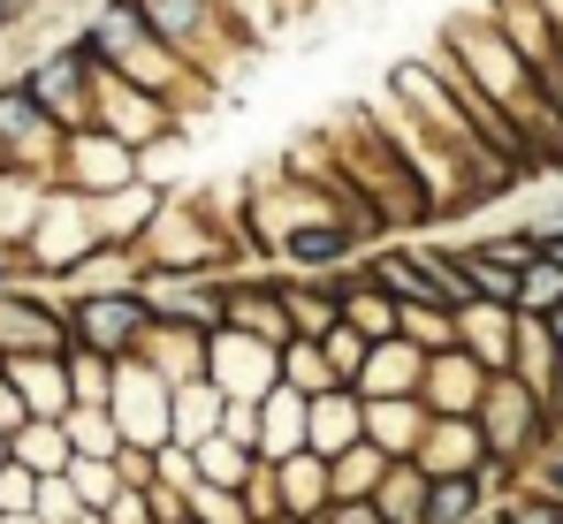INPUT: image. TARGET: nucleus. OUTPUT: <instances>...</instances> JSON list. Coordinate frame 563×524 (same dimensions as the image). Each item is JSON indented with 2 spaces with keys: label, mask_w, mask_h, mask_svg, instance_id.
Listing matches in <instances>:
<instances>
[{
  "label": "nucleus",
  "mask_w": 563,
  "mask_h": 524,
  "mask_svg": "<svg viewBox=\"0 0 563 524\" xmlns=\"http://www.w3.org/2000/svg\"><path fill=\"white\" fill-rule=\"evenodd\" d=\"M130 15H145L153 31H161V46L184 62L198 85H229L236 77V62L260 46L252 38V23L229 8V0H122Z\"/></svg>",
  "instance_id": "obj_1"
},
{
  "label": "nucleus",
  "mask_w": 563,
  "mask_h": 524,
  "mask_svg": "<svg viewBox=\"0 0 563 524\" xmlns=\"http://www.w3.org/2000/svg\"><path fill=\"white\" fill-rule=\"evenodd\" d=\"M343 153H351V168H358V190L380 205V221H427V213H442V205L427 198V182L411 175L404 145L374 122V107L351 114V145H343Z\"/></svg>",
  "instance_id": "obj_2"
},
{
  "label": "nucleus",
  "mask_w": 563,
  "mask_h": 524,
  "mask_svg": "<svg viewBox=\"0 0 563 524\" xmlns=\"http://www.w3.org/2000/svg\"><path fill=\"white\" fill-rule=\"evenodd\" d=\"M23 85L38 91V107H46L62 130H85V122L99 114V54L85 46V38H69V46H62V54H46Z\"/></svg>",
  "instance_id": "obj_3"
},
{
  "label": "nucleus",
  "mask_w": 563,
  "mask_h": 524,
  "mask_svg": "<svg viewBox=\"0 0 563 524\" xmlns=\"http://www.w3.org/2000/svg\"><path fill=\"white\" fill-rule=\"evenodd\" d=\"M62 175H69V190L77 198H107V190H122V182H137V145L130 137H114V130H69V145H62Z\"/></svg>",
  "instance_id": "obj_4"
},
{
  "label": "nucleus",
  "mask_w": 563,
  "mask_h": 524,
  "mask_svg": "<svg viewBox=\"0 0 563 524\" xmlns=\"http://www.w3.org/2000/svg\"><path fill=\"white\" fill-rule=\"evenodd\" d=\"M62 122L38 107L31 85H0V168H38V160H62Z\"/></svg>",
  "instance_id": "obj_5"
},
{
  "label": "nucleus",
  "mask_w": 563,
  "mask_h": 524,
  "mask_svg": "<svg viewBox=\"0 0 563 524\" xmlns=\"http://www.w3.org/2000/svg\"><path fill=\"white\" fill-rule=\"evenodd\" d=\"M161 320H153V304H145V289H99V297H85L77 304V343H92V349H130V343H145Z\"/></svg>",
  "instance_id": "obj_6"
},
{
  "label": "nucleus",
  "mask_w": 563,
  "mask_h": 524,
  "mask_svg": "<svg viewBox=\"0 0 563 524\" xmlns=\"http://www.w3.org/2000/svg\"><path fill=\"white\" fill-rule=\"evenodd\" d=\"M457 343H465L487 372H510V357H518V304L472 297L465 312H457Z\"/></svg>",
  "instance_id": "obj_7"
},
{
  "label": "nucleus",
  "mask_w": 563,
  "mask_h": 524,
  "mask_svg": "<svg viewBox=\"0 0 563 524\" xmlns=\"http://www.w3.org/2000/svg\"><path fill=\"white\" fill-rule=\"evenodd\" d=\"M479 388H487V365H479L465 343L427 357V403H434L442 419H465L472 403H479Z\"/></svg>",
  "instance_id": "obj_8"
},
{
  "label": "nucleus",
  "mask_w": 563,
  "mask_h": 524,
  "mask_svg": "<svg viewBox=\"0 0 563 524\" xmlns=\"http://www.w3.org/2000/svg\"><path fill=\"white\" fill-rule=\"evenodd\" d=\"M479 419H487V441L495 448H526V434H533V419H541V395L526 388V380H487V395H479Z\"/></svg>",
  "instance_id": "obj_9"
},
{
  "label": "nucleus",
  "mask_w": 563,
  "mask_h": 524,
  "mask_svg": "<svg viewBox=\"0 0 563 524\" xmlns=\"http://www.w3.org/2000/svg\"><path fill=\"white\" fill-rule=\"evenodd\" d=\"M358 221H343V213H320V221H305V228H289L282 236V259L289 266H312V274H328L335 259H351L358 252Z\"/></svg>",
  "instance_id": "obj_10"
},
{
  "label": "nucleus",
  "mask_w": 563,
  "mask_h": 524,
  "mask_svg": "<svg viewBox=\"0 0 563 524\" xmlns=\"http://www.w3.org/2000/svg\"><path fill=\"white\" fill-rule=\"evenodd\" d=\"M221 327H244V335H260V343H297V327H289V304H282V289H229V320Z\"/></svg>",
  "instance_id": "obj_11"
},
{
  "label": "nucleus",
  "mask_w": 563,
  "mask_h": 524,
  "mask_svg": "<svg viewBox=\"0 0 563 524\" xmlns=\"http://www.w3.org/2000/svg\"><path fill=\"white\" fill-rule=\"evenodd\" d=\"M282 304H289V327L312 343L328 327H343V281H282Z\"/></svg>",
  "instance_id": "obj_12"
},
{
  "label": "nucleus",
  "mask_w": 563,
  "mask_h": 524,
  "mask_svg": "<svg viewBox=\"0 0 563 524\" xmlns=\"http://www.w3.org/2000/svg\"><path fill=\"white\" fill-rule=\"evenodd\" d=\"M282 388H297L305 403L335 388V365H328V349L312 343V335H297V343H282Z\"/></svg>",
  "instance_id": "obj_13"
},
{
  "label": "nucleus",
  "mask_w": 563,
  "mask_h": 524,
  "mask_svg": "<svg viewBox=\"0 0 563 524\" xmlns=\"http://www.w3.org/2000/svg\"><path fill=\"white\" fill-rule=\"evenodd\" d=\"M0 343H8V349H46V357H54V349L69 343V335H62V327H54L46 312H31V304L0 297Z\"/></svg>",
  "instance_id": "obj_14"
},
{
  "label": "nucleus",
  "mask_w": 563,
  "mask_h": 524,
  "mask_svg": "<svg viewBox=\"0 0 563 524\" xmlns=\"http://www.w3.org/2000/svg\"><path fill=\"white\" fill-rule=\"evenodd\" d=\"M518 312H526V320L563 312V266H556V252H541V259L518 274Z\"/></svg>",
  "instance_id": "obj_15"
},
{
  "label": "nucleus",
  "mask_w": 563,
  "mask_h": 524,
  "mask_svg": "<svg viewBox=\"0 0 563 524\" xmlns=\"http://www.w3.org/2000/svg\"><path fill=\"white\" fill-rule=\"evenodd\" d=\"M404 335L419 349H457V312L434 304V297H427V304H404Z\"/></svg>",
  "instance_id": "obj_16"
},
{
  "label": "nucleus",
  "mask_w": 563,
  "mask_h": 524,
  "mask_svg": "<svg viewBox=\"0 0 563 524\" xmlns=\"http://www.w3.org/2000/svg\"><path fill=\"white\" fill-rule=\"evenodd\" d=\"M465 456H472V426H465V419H442L434 441H427V471H457Z\"/></svg>",
  "instance_id": "obj_17"
},
{
  "label": "nucleus",
  "mask_w": 563,
  "mask_h": 524,
  "mask_svg": "<svg viewBox=\"0 0 563 524\" xmlns=\"http://www.w3.org/2000/svg\"><path fill=\"white\" fill-rule=\"evenodd\" d=\"M472 517V487L465 479H442L434 494H427V524H465Z\"/></svg>",
  "instance_id": "obj_18"
},
{
  "label": "nucleus",
  "mask_w": 563,
  "mask_h": 524,
  "mask_svg": "<svg viewBox=\"0 0 563 524\" xmlns=\"http://www.w3.org/2000/svg\"><path fill=\"white\" fill-rule=\"evenodd\" d=\"M320 487H328V479H320V464H305V456H297V464H289V494H297V502H320Z\"/></svg>",
  "instance_id": "obj_19"
},
{
  "label": "nucleus",
  "mask_w": 563,
  "mask_h": 524,
  "mask_svg": "<svg viewBox=\"0 0 563 524\" xmlns=\"http://www.w3.org/2000/svg\"><path fill=\"white\" fill-rule=\"evenodd\" d=\"M23 456H31V464H54V456H62V434L31 426V434H23Z\"/></svg>",
  "instance_id": "obj_20"
},
{
  "label": "nucleus",
  "mask_w": 563,
  "mask_h": 524,
  "mask_svg": "<svg viewBox=\"0 0 563 524\" xmlns=\"http://www.w3.org/2000/svg\"><path fill=\"white\" fill-rule=\"evenodd\" d=\"M335 524H380L374 510H335Z\"/></svg>",
  "instance_id": "obj_21"
},
{
  "label": "nucleus",
  "mask_w": 563,
  "mask_h": 524,
  "mask_svg": "<svg viewBox=\"0 0 563 524\" xmlns=\"http://www.w3.org/2000/svg\"><path fill=\"white\" fill-rule=\"evenodd\" d=\"M23 8H31V0H0V31H8V23H15Z\"/></svg>",
  "instance_id": "obj_22"
},
{
  "label": "nucleus",
  "mask_w": 563,
  "mask_h": 524,
  "mask_svg": "<svg viewBox=\"0 0 563 524\" xmlns=\"http://www.w3.org/2000/svg\"><path fill=\"white\" fill-rule=\"evenodd\" d=\"M8 281H15V259H8V244H0V289H8Z\"/></svg>",
  "instance_id": "obj_23"
},
{
  "label": "nucleus",
  "mask_w": 563,
  "mask_h": 524,
  "mask_svg": "<svg viewBox=\"0 0 563 524\" xmlns=\"http://www.w3.org/2000/svg\"><path fill=\"white\" fill-rule=\"evenodd\" d=\"M518 524H549V510H518Z\"/></svg>",
  "instance_id": "obj_24"
},
{
  "label": "nucleus",
  "mask_w": 563,
  "mask_h": 524,
  "mask_svg": "<svg viewBox=\"0 0 563 524\" xmlns=\"http://www.w3.org/2000/svg\"><path fill=\"white\" fill-rule=\"evenodd\" d=\"M549 327H556V349H563V312H549Z\"/></svg>",
  "instance_id": "obj_25"
},
{
  "label": "nucleus",
  "mask_w": 563,
  "mask_h": 524,
  "mask_svg": "<svg viewBox=\"0 0 563 524\" xmlns=\"http://www.w3.org/2000/svg\"><path fill=\"white\" fill-rule=\"evenodd\" d=\"M549 252H556V266H563V236H556V244H549Z\"/></svg>",
  "instance_id": "obj_26"
},
{
  "label": "nucleus",
  "mask_w": 563,
  "mask_h": 524,
  "mask_svg": "<svg viewBox=\"0 0 563 524\" xmlns=\"http://www.w3.org/2000/svg\"><path fill=\"white\" fill-rule=\"evenodd\" d=\"M556 494H563V464H556Z\"/></svg>",
  "instance_id": "obj_27"
}]
</instances>
